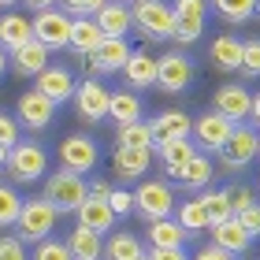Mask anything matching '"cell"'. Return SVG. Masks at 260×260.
<instances>
[{"mask_svg": "<svg viewBox=\"0 0 260 260\" xmlns=\"http://www.w3.org/2000/svg\"><path fill=\"white\" fill-rule=\"evenodd\" d=\"M130 15H134V30L145 41L175 38V4H168V0H138Z\"/></svg>", "mask_w": 260, "mask_h": 260, "instance_id": "6da1fadb", "label": "cell"}, {"mask_svg": "<svg viewBox=\"0 0 260 260\" xmlns=\"http://www.w3.org/2000/svg\"><path fill=\"white\" fill-rule=\"evenodd\" d=\"M89 197V182L86 175H75V171H52L49 179H45V201L49 205L60 208V216H67V212H78L82 205H86Z\"/></svg>", "mask_w": 260, "mask_h": 260, "instance_id": "7a4b0ae2", "label": "cell"}, {"mask_svg": "<svg viewBox=\"0 0 260 260\" xmlns=\"http://www.w3.org/2000/svg\"><path fill=\"white\" fill-rule=\"evenodd\" d=\"M56 219H60V208L56 205H49L45 197H30V201H22L15 234L22 242H45V238H52Z\"/></svg>", "mask_w": 260, "mask_h": 260, "instance_id": "3957f363", "label": "cell"}, {"mask_svg": "<svg viewBox=\"0 0 260 260\" xmlns=\"http://www.w3.org/2000/svg\"><path fill=\"white\" fill-rule=\"evenodd\" d=\"M8 179L11 182H41L49 179V149L38 141H19L8 156Z\"/></svg>", "mask_w": 260, "mask_h": 260, "instance_id": "277c9868", "label": "cell"}, {"mask_svg": "<svg viewBox=\"0 0 260 260\" xmlns=\"http://www.w3.org/2000/svg\"><path fill=\"white\" fill-rule=\"evenodd\" d=\"M134 212L145 223H156V219H168L175 216V190L168 179H149L134 190Z\"/></svg>", "mask_w": 260, "mask_h": 260, "instance_id": "5b68a950", "label": "cell"}, {"mask_svg": "<svg viewBox=\"0 0 260 260\" xmlns=\"http://www.w3.org/2000/svg\"><path fill=\"white\" fill-rule=\"evenodd\" d=\"M256 156H260V130L253 123H238L231 141L219 149V164L227 171H245Z\"/></svg>", "mask_w": 260, "mask_h": 260, "instance_id": "8992f818", "label": "cell"}, {"mask_svg": "<svg viewBox=\"0 0 260 260\" xmlns=\"http://www.w3.org/2000/svg\"><path fill=\"white\" fill-rule=\"evenodd\" d=\"M71 30H75V19H71L63 8L38 11V15H34V41H41L49 52L71 49Z\"/></svg>", "mask_w": 260, "mask_h": 260, "instance_id": "52a82bcc", "label": "cell"}, {"mask_svg": "<svg viewBox=\"0 0 260 260\" xmlns=\"http://www.w3.org/2000/svg\"><path fill=\"white\" fill-rule=\"evenodd\" d=\"M56 156H60V168L63 171L89 175L93 168H97V160H101V149H97V141H93L89 134H67V138H60Z\"/></svg>", "mask_w": 260, "mask_h": 260, "instance_id": "ba28073f", "label": "cell"}, {"mask_svg": "<svg viewBox=\"0 0 260 260\" xmlns=\"http://www.w3.org/2000/svg\"><path fill=\"white\" fill-rule=\"evenodd\" d=\"M108 108H112V89L101 78H82L78 89H75L78 119L82 123H101V119H108Z\"/></svg>", "mask_w": 260, "mask_h": 260, "instance_id": "9c48e42d", "label": "cell"}, {"mask_svg": "<svg viewBox=\"0 0 260 260\" xmlns=\"http://www.w3.org/2000/svg\"><path fill=\"white\" fill-rule=\"evenodd\" d=\"M212 112H219L223 119H231L238 126L253 115V93L245 89L242 82H223V86L212 93Z\"/></svg>", "mask_w": 260, "mask_h": 260, "instance_id": "30bf717a", "label": "cell"}, {"mask_svg": "<svg viewBox=\"0 0 260 260\" xmlns=\"http://www.w3.org/2000/svg\"><path fill=\"white\" fill-rule=\"evenodd\" d=\"M190 82H193V63L186 60L182 52L156 56V89H164L168 97H175V93L190 89Z\"/></svg>", "mask_w": 260, "mask_h": 260, "instance_id": "8fae6325", "label": "cell"}, {"mask_svg": "<svg viewBox=\"0 0 260 260\" xmlns=\"http://www.w3.org/2000/svg\"><path fill=\"white\" fill-rule=\"evenodd\" d=\"M130 56H134V49H130L126 38H108L93 56H86V71H89V78H97V75H115V71L123 75V67L130 63Z\"/></svg>", "mask_w": 260, "mask_h": 260, "instance_id": "7c38bea8", "label": "cell"}, {"mask_svg": "<svg viewBox=\"0 0 260 260\" xmlns=\"http://www.w3.org/2000/svg\"><path fill=\"white\" fill-rule=\"evenodd\" d=\"M231 134H234V123L223 119L219 112H205L193 119V145L201 152H219L231 141Z\"/></svg>", "mask_w": 260, "mask_h": 260, "instance_id": "4fadbf2b", "label": "cell"}, {"mask_svg": "<svg viewBox=\"0 0 260 260\" xmlns=\"http://www.w3.org/2000/svg\"><path fill=\"white\" fill-rule=\"evenodd\" d=\"M205 11L208 0H175V38L179 45H193L205 34Z\"/></svg>", "mask_w": 260, "mask_h": 260, "instance_id": "5bb4252c", "label": "cell"}, {"mask_svg": "<svg viewBox=\"0 0 260 260\" xmlns=\"http://www.w3.org/2000/svg\"><path fill=\"white\" fill-rule=\"evenodd\" d=\"M15 119L26 130H49L52 119H56V101H49L38 89H30V93H22L19 104H15Z\"/></svg>", "mask_w": 260, "mask_h": 260, "instance_id": "9a60e30c", "label": "cell"}, {"mask_svg": "<svg viewBox=\"0 0 260 260\" xmlns=\"http://www.w3.org/2000/svg\"><path fill=\"white\" fill-rule=\"evenodd\" d=\"M186 138H193V119L182 108H168L152 119V149L171 145V141H186Z\"/></svg>", "mask_w": 260, "mask_h": 260, "instance_id": "2e32d148", "label": "cell"}, {"mask_svg": "<svg viewBox=\"0 0 260 260\" xmlns=\"http://www.w3.org/2000/svg\"><path fill=\"white\" fill-rule=\"evenodd\" d=\"M34 89L45 93V97L56 101V104H63V101H75L78 82H75V75H71L63 63H52L49 71H41V75L34 78Z\"/></svg>", "mask_w": 260, "mask_h": 260, "instance_id": "e0dca14e", "label": "cell"}, {"mask_svg": "<svg viewBox=\"0 0 260 260\" xmlns=\"http://www.w3.org/2000/svg\"><path fill=\"white\" fill-rule=\"evenodd\" d=\"M149 168H152V149H115V156H112V175L123 182L145 179Z\"/></svg>", "mask_w": 260, "mask_h": 260, "instance_id": "ac0fdd59", "label": "cell"}, {"mask_svg": "<svg viewBox=\"0 0 260 260\" xmlns=\"http://www.w3.org/2000/svg\"><path fill=\"white\" fill-rule=\"evenodd\" d=\"M123 82L126 89H152L156 86V56H152L149 49H134V56H130V63L123 67Z\"/></svg>", "mask_w": 260, "mask_h": 260, "instance_id": "d6986e66", "label": "cell"}, {"mask_svg": "<svg viewBox=\"0 0 260 260\" xmlns=\"http://www.w3.org/2000/svg\"><path fill=\"white\" fill-rule=\"evenodd\" d=\"M75 216H78V227L101 234V238H104V234H112L115 231V219H119L112 212V205H108V201H101V197H86V205H82Z\"/></svg>", "mask_w": 260, "mask_h": 260, "instance_id": "ffe728a7", "label": "cell"}, {"mask_svg": "<svg viewBox=\"0 0 260 260\" xmlns=\"http://www.w3.org/2000/svg\"><path fill=\"white\" fill-rule=\"evenodd\" d=\"M30 41H34V19L19 15V11H4V15H0V49L15 52Z\"/></svg>", "mask_w": 260, "mask_h": 260, "instance_id": "44dd1931", "label": "cell"}, {"mask_svg": "<svg viewBox=\"0 0 260 260\" xmlns=\"http://www.w3.org/2000/svg\"><path fill=\"white\" fill-rule=\"evenodd\" d=\"M190 234L182 231V223L168 216V219H156V223H145V242L152 249H182Z\"/></svg>", "mask_w": 260, "mask_h": 260, "instance_id": "7402d4cb", "label": "cell"}, {"mask_svg": "<svg viewBox=\"0 0 260 260\" xmlns=\"http://www.w3.org/2000/svg\"><path fill=\"white\" fill-rule=\"evenodd\" d=\"M242 52H245V41H238L234 34H219L208 49V63L216 71H242Z\"/></svg>", "mask_w": 260, "mask_h": 260, "instance_id": "603a6c76", "label": "cell"}, {"mask_svg": "<svg viewBox=\"0 0 260 260\" xmlns=\"http://www.w3.org/2000/svg\"><path fill=\"white\" fill-rule=\"evenodd\" d=\"M11 67H15V75L22 78H38L41 71H49V49H45L41 41H30V45H22V49L11 52Z\"/></svg>", "mask_w": 260, "mask_h": 260, "instance_id": "cb8c5ba5", "label": "cell"}, {"mask_svg": "<svg viewBox=\"0 0 260 260\" xmlns=\"http://www.w3.org/2000/svg\"><path fill=\"white\" fill-rule=\"evenodd\" d=\"M197 152H201V149L193 145V138H186V141H171V145H160V149H156V156H160V164H164V175L179 182V175L186 171V164H190Z\"/></svg>", "mask_w": 260, "mask_h": 260, "instance_id": "d4e9b609", "label": "cell"}, {"mask_svg": "<svg viewBox=\"0 0 260 260\" xmlns=\"http://www.w3.org/2000/svg\"><path fill=\"white\" fill-rule=\"evenodd\" d=\"M104 41H108V34L101 30V22H97V19H75V30H71V52H78V56H93Z\"/></svg>", "mask_w": 260, "mask_h": 260, "instance_id": "484cf974", "label": "cell"}, {"mask_svg": "<svg viewBox=\"0 0 260 260\" xmlns=\"http://www.w3.org/2000/svg\"><path fill=\"white\" fill-rule=\"evenodd\" d=\"M141 112H145V104H141V93L134 89H112V108H108V119L112 123H141Z\"/></svg>", "mask_w": 260, "mask_h": 260, "instance_id": "4316f807", "label": "cell"}, {"mask_svg": "<svg viewBox=\"0 0 260 260\" xmlns=\"http://www.w3.org/2000/svg\"><path fill=\"white\" fill-rule=\"evenodd\" d=\"M212 245H219V249H227L231 256H242L249 249V231L242 227V219L234 216L227 223H219V227H212Z\"/></svg>", "mask_w": 260, "mask_h": 260, "instance_id": "83f0119b", "label": "cell"}, {"mask_svg": "<svg viewBox=\"0 0 260 260\" xmlns=\"http://www.w3.org/2000/svg\"><path fill=\"white\" fill-rule=\"evenodd\" d=\"M145 238H138V234L130 231H112L108 242H104V260H141L145 256Z\"/></svg>", "mask_w": 260, "mask_h": 260, "instance_id": "f1b7e54d", "label": "cell"}, {"mask_svg": "<svg viewBox=\"0 0 260 260\" xmlns=\"http://www.w3.org/2000/svg\"><path fill=\"white\" fill-rule=\"evenodd\" d=\"M97 22H101V30L108 34V38H126L130 26H134V15H130L126 4H119V0H108V4L101 8Z\"/></svg>", "mask_w": 260, "mask_h": 260, "instance_id": "f546056e", "label": "cell"}, {"mask_svg": "<svg viewBox=\"0 0 260 260\" xmlns=\"http://www.w3.org/2000/svg\"><path fill=\"white\" fill-rule=\"evenodd\" d=\"M67 245H71V256H75V260H104V238L93 234V231H86V227L71 231Z\"/></svg>", "mask_w": 260, "mask_h": 260, "instance_id": "4dcf8cb0", "label": "cell"}, {"mask_svg": "<svg viewBox=\"0 0 260 260\" xmlns=\"http://www.w3.org/2000/svg\"><path fill=\"white\" fill-rule=\"evenodd\" d=\"M175 219L182 223V231H186V234H201V231H208V227H212V223H208V212H205V201H201V197L182 201V205L175 208Z\"/></svg>", "mask_w": 260, "mask_h": 260, "instance_id": "1f68e13d", "label": "cell"}, {"mask_svg": "<svg viewBox=\"0 0 260 260\" xmlns=\"http://www.w3.org/2000/svg\"><path fill=\"white\" fill-rule=\"evenodd\" d=\"M212 8H216V15L223 22H231V26H242V22H249L256 15L260 0H212Z\"/></svg>", "mask_w": 260, "mask_h": 260, "instance_id": "d6a6232c", "label": "cell"}, {"mask_svg": "<svg viewBox=\"0 0 260 260\" xmlns=\"http://www.w3.org/2000/svg\"><path fill=\"white\" fill-rule=\"evenodd\" d=\"M179 182L186 186V190H208V182H212V160H208V152H197V156L186 164V171L179 175Z\"/></svg>", "mask_w": 260, "mask_h": 260, "instance_id": "836d02e7", "label": "cell"}, {"mask_svg": "<svg viewBox=\"0 0 260 260\" xmlns=\"http://www.w3.org/2000/svg\"><path fill=\"white\" fill-rule=\"evenodd\" d=\"M201 201H205V212H208V223H212V227L234 219V208H231L227 190H205V193H201ZM212 227H208V231H212Z\"/></svg>", "mask_w": 260, "mask_h": 260, "instance_id": "e575fe53", "label": "cell"}, {"mask_svg": "<svg viewBox=\"0 0 260 260\" xmlns=\"http://www.w3.org/2000/svg\"><path fill=\"white\" fill-rule=\"evenodd\" d=\"M119 149H152V123H126L119 126Z\"/></svg>", "mask_w": 260, "mask_h": 260, "instance_id": "d590c367", "label": "cell"}, {"mask_svg": "<svg viewBox=\"0 0 260 260\" xmlns=\"http://www.w3.org/2000/svg\"><path fill=\"white\" fill-rule=\"evenodd\" d=\"M19 212H22L19 190H15V186H8V182H0V227H15Z\"/></svg>", "mask_w": 260, "mask_h": 260, "instance_id": "8d00e7d4", "label": "cell"}, {"mask_svg": "<svg viewBox=\"0 0 260 260\" xmlns=\"http://www.w3.org/2000/svg\"><path fill=\"white\" fill-rule=\"evenodd\" d=\"M34 260H75V256H71V245L63 238H45L34 245Z\"/></svg>", "mask_w": 260, "mask_h": 260, "instance_id": "74e56055", "label": "cell"}, {"mask_svg": "<svg viewBox=\"0 0 260 260\" xmlns=\"http://www.w3.org/2000/svg\"><path fill=\"white\" fill-rule=\"evenodd\" d=\"M104 4H108V0H60V8L71 19H97Z\"/></svg>", "mask_w": 260, "mask_h": 260, "instance_id": "f35d334b", "label": "cell"}, {"mask_svg": "<svg viewBox=\"0 0 260 260\" xmlns=\"http://www.w3.org/2000/svg\"><path fill=\"white\" fill-rule=\"evenodd\" d=\"M242 75H245V78H260V38H249V41H245Z\"/></svg>", "mask_w": 260, "mask_h": 260, "instance_id": "ab89813d", "label": "cell"}, {"mask_svg": "<svg viewBox=\"0 0 260 260\" xmlns=\"http://www.w3.org/2000/svg\"><path fill=\"white\" fill-rule=\"evenodd\" d=\"M227 197H231V208H234V216L256 205V201H253V186H245V182H231V186H227Z\"/></svg>", "mask_w": 260, "mask_h": 260, "instance_id": "60d3db41", "label": "cell"}, {"mask_svg": "<svg viewBox=\"0 0 260 260\" xmlns=\"http://www.w3.org/2000/svg\"><path fill=\"white\" fill-rule=\"evenodd\" d=\"M19 119H15V115H8V112H0V145H4V149H15L19 145Z\"/></svg>", "mask_w": 260, "mask_h": 260, "instance_id": "b9f144b4", "label": "cell"}, {"mask_svg": "<svg viewBox=\"0 0 260 260\" xmlns=\"http://www.w3.org/2000/svg\"><path fill=\"white\" fill-rule=\"evenodd\" d=\"M0 260H30L26 242H22L19 234H4V238H0Z\"/></svg>", "mask_w": 260, "mask_h": 260, "instance_id": "7bdbcfd3", "label": "cell"}, {"mask_svg": "<svg viewBox=\"0 0 260 260\" xmlns=\"http://www.w3.org/2000/svg\"><path fill=\"white\" fill-rule=\"evenodd\" d=\"M108 205H112L115 216H130V212H134V193H130V190H112Z\"/></svg>", "mask_w": 260, "mask_h": 260, "instance_id": "ee69618b", "label": "cell"}, {"mask_svg": "<svg viewBox=\"0 0 260 260\" xmlns=\"http://www.w3.org/2000/svg\"><path fill=\"white\" fill-rule=\"evenodd\" d=\"M238 219H242V227L249 231V238H260V205H253V208L238 212Z\"/></svg>", "mask_w": 260, "mask_h": 260, "instance_id": "f6af8a7d", "label": "cell"}, {"mask_svg": "<svg viewBox=\"0 0 260 260\" xmlns=\"http://www.w3.org/2000/svg\"><path fill=\"white\" fill-rule=\"evenodd\" d=\"M193 260H238V256H231L227 249H219V245H205V249H197Z\"/></svg>", "mask_w": 260, "mask_h": 260, "instance_id": "bcb514c9", "label": "cell"}, {"mask_svg": "<svg viewBox=\"0 0 260 260\" xmlns=\"http://www.w3.org/2000/svg\"><path fill=\"white\" fill-rule=\"evenodd\" d=\"M112 190H115V186H112L108 179H93V182H89V197H101V201H108V197H112Z\"/></svg>", "mask_w": 260, "mask_h": 260, "instance_id": "7dc6e473", "label": "cell"}, {"mask_svg": "<svg viewBox=\"0 0 260 260\" xmlns=\"http://www.w3.org/2000/svg\"><path fill=\"white\" fill-rule=\"evenodd\" d=\"M152 260H190L186 249H152Z\"/></svg>", "mask_w": 260, "mask_h": 260, "instance_id": "c3c4849f", "label": "cell"}, {"mask_svg": "<svg viewBox=\"0 0 260 260\" xmlns=\"http://www.w3.org/2000/svg\"><path fill=\"white\" fill-rule=\"evenodd\" d=\"M26 4L34 8V15H38V11H52V8H60V0H26Z\"/></svg>", "mask_w": 260, "mask_h": 260, "instance_id": "681fc988", "label": "cell"}, {"mask_svg": "<svg viewBox=\"0 0 260 260\" xmlns=\"http://www.w3.org/2000/svg\"><path fill=\"white\" fill-rule=\"evenodd\" d=\"M249 119H253V123L260 126V89L253 93V115H249Z\"/></svg>", "mask_w": 260, "mask_h": 260, "instance_id": "f907efd6", "label": "cell"}, {"mask_svg": "<svg viewBox=\"0 0 260 260\" xmlns=\"http://www.w3.org/2000/svg\"><path fill=\"white\" fill-rule=\"evenodd\" d=\"M8 63H11V56H8L4 49H0V78H4V67H8Z\"/></svg>", "mask_w": 260, "mask_h": 260, "instance_id": "816d5d0a", "label": "cell"}, {"mask_svg": "<svg viewBox=\"0 0 260 260\" xmlns=\"http://www.w3.org/2000/svg\"><path fill=\"white\" fill-rule=\"evenodd\" d=\"M8 156H11V149H4V145H0V168H8Z\"/></svg>", "mask_w": 260, "mask_h": 260, "instance_id": "f5cc1de1", "label": "cell"}, {"mask_svg": "<svg viewBox=\"0 0 260 260\" xmlns=\"http://www.w3.org/2000/svg\"><path fill=\"white\" fill-rule=\"evenodd\" d=\"M0 4H26V0H0Z\"/></svg>", "mask_w": 260, "mask_h": 260, "instance_id": "db71d44e", "label": "cell"}, {"mask_svg": "<svg viewBox=\"0 0 260 260\" xmlns=\"http://www.w3.org/2000/svg\"><path fill=\"white\" fill-rule=\"evenodd\" d=\"M119 4H130V8H134V4H138V0H119Z\"/></svg>", "mask_w": 260, "mask_h": 260, "instance_id": "11a10c76", "label": "cell"}, {"mask_svg": "<svg viewBox=\"0 0 260 260\" xmlns=\"http://www.w3.org/2000/svg\"><path fill=\"white\" fill-rule=\"evenodd\" d=\"M141 260H152V253H145V256H141Z\"/></svg>", "mask_w": 260, "mask_h": 260, "instance_id": "9f6ffc18", "label": "cell"}, {"mask_svg": "<svg viewBox=\"0 0 260 260\" xmlns=\"http://www.w3.org/2000/svg\"><path fill=\"white\" fill-rule=\"evenodd\" d=\"M256 190H260V179H256Z\"/></svg>", "mask_w": 260, "mask_h": 260, "instance_id": "6f0895ef", "label": "cell"}, {"mask_svg": "<svg viewBox=\"0 0 260 260\" xmlns=\"http://www.w3.org/2000/svg\"><path fill=\"white\" fill-rule=\"evenodd\" d=\"M256 15H260V8H256Z\"/></svg>", "mask_w": 260, "mask_h": 260, "instance_id": "680465c9", "label": "cell"}]
</instances>
